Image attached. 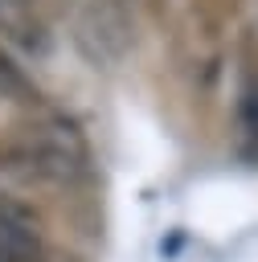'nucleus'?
Here are the masks:
<instances>
[{"mask_svg": "<svg viewBox=\"0 0 258 262\" xmlns=\"http://www.w3.org/2000/svg\"><path fill=\"white\" fill-rule=\"evenodd\" d=\"M0 242L25 254H45V221L33 205L12 192H0Z\"/></svg>", "mask_w": 258, "mask_h": 262, "instance_id": "obj_2", "label": "nucleus"}, {"mask_svg": "<svg viewBox=\"0 0 258 262\" xmlns=\"http://www.w3.org/2000/svg\"><path fill=\"white\" fill-rule=\"evenodd\" d=\"M0 262H45V254H25V250H12L0 242Z\"/></svg>", "mask_w": 258, "mask_h": 262, "instance_id": "obj_5", "label": "nucleus"}, {"mask_svg": "<svg viewBox=\"0 0 258 262\" xmlns=\"http://www.w3.org/2000/svg\"><path fill=\"white\" fill-rule=\"evenodd\" d=\"M0 98L4 102H16V106H41V90H37V82H33V74L0 45Z\"/></svg>", "mask_w": 258, "mask_h": 262, "instance_id": "obj_4", "label": "nucleus"}, {"mask_svg": "<svg viewBox=\"0 0 258 262\" xmlns=\"http://www.w3.org/2000/svg\"><path fill=\"white\" fill-rule=\"evenodd\" d=\"M0 37L20 49H45V16L25 0H0Z\"/></svg>", "mask_w": 258, "mask_h": 262, "instance_id": "obj_3", "label": "nucleus"}, {"mask_svg": "<svg viewBox=\"0 0 258 262\" xmlns=\"http://www.w3.org/2000/svg\"><path fill=\"white\" fill-rule=\"evenodd\" d=\"M12 160L25 164V176H37V180H78L90 164V147L70 119L37 115L20 131Z\"/></svg>", "mask_w": 258, "mask_h": 262, "instance_id": "obj_1", "label": "nucleus"}, {"mask_svg": "<svg viewBox=\"0 0 258 262\" xmlns=\"http://www.w3.org/2000/svg\"><path fill=\"white\" fill-rule=\"evenodd\" d=\"M25 4H33V8H37V12L45 16V4H49V0H25Z\"/></svg>", "mask_w": 258, "mask_h": 262, "instance_id": "obj_6", "label": "nucleus"}]
</instances>
